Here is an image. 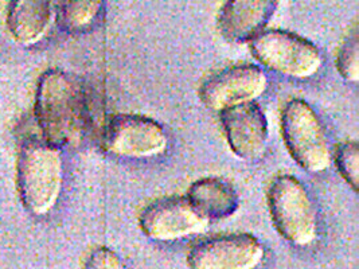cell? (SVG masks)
<instances>
[{
	"mask_svg": "<svg viewBox=\"0 0 359 269\" xmlns=\"http://www.w3.org/2000/svg\"><path fill=\"white\" fill-rule=\"evenodd\" d=\"M268 78L256 65H236L215 73L201 86L202 102L212 111L255 101L266 90Z\"/></svg>",
	"mask_w": 359,
	"mask_h": 269,
	"instance_id": "cell-9",
	"label": "cell"
},
{
	"mask_svg": "<svg viewBox=\"0 0 359 269\" xmlns=\"http://www.w3.org/2000/svg\"><path fill=\"white\" fill-rule=\"evenodd\" d=\"M83 269H128L117 253L107 247H98L89 253Z\"/></svg>",
	"mask_w": 359,
	"mask_h": 269,
	"instance_id": "cell-17",
	"label": "cell"
},
{
	"mask_svg": "<svg viewBox=\"0 0 359 269\" xmlns=\"http://www.w3.org/2000/svg\"><path fill=\"white\" fill-rule=\"evenodd\" d=\"M34 116L42 140L60 150L79 144L89 134L85 89L60 69L39 77Z\"/></svg>",
	"mask_w": 359,
	"mask_h": 269,
	"instance_id": "cell-1",
	"label": "cell"
},
{
	"mask_svg": "<svg viewBox=\"0 0 359 269\" xmlns=\"http://www.w3.org/2000/svg\"><path fill=\"white\" fill-rule=\"evenodd\" d=\"M271 219L280 235L294 247L318 238V217L304 185L292 175L276 177L268 190Z\"/></svg>",
	"mask_w": 359,
	"mask_h": 269,
	"instance_id": "cell-3",
	"label": "cell"
},
{
	"mask_svg": "<svg viewBox=\"0 0 359 269\" xmlns=\"http://www.w3.org/2000/svg\"><path fill=\"white\" fill-rule=\"evenodd\" d=\"M253 57L280 74L310 78L323 64L319 49L306 38L284 30H266L250 41Z\"/></svg>",
	"mask_w": 359,
	"mask_h": 269,
	"instance_id": "cell-5",
	"label": "cell"
},
{
	"mask_svg": "<svg viewBox=\"0 0 359 269\" xmlns=\"http://www.w3.org/2000/svg\"><path fill=\"white\" fill-rule=\"evenodd\" d=\"M210 221L201 216L186 197H165L143 209L139 225L148 238L174 241L206 230Z\"/></svg>",
	"mask_w": 359,
	"mask_h": 269,
	"instance_id": "cell-7",
	"label": "cell"
},
{
	"mask_svg": "<svg viewBox=\"0 0 359 269\" xmlns=\"http://www.w3.org/2000/svg\"><path fill=\"white\" fill-rule=\"evenodd\" d=\"M265 251L255 235H221L201 241L189 252L191 269H256Z\"/></svg>",
	"mask_w": 359,
	"mask_h": 269,
	"instance_id": "cell-8",
	"label": "cell"
},
{
	"mask_svg": "<svg viewBox=\"0 0 359 269\" xmlns=\"http://www.w3.org/2000/svg\"><path fill=\"white\" fill-rule=\"evenodd\" d=\"M53 22L50 0H10L7 8V29L22 46H33L49 32Z\"/></svg>",
	"mask_w": 359,
	"mask_h": 269,
	"instance_id": "cell-12",
	"label": "cell"
},
{
	"mask_svg": "<svg viewBox=\"0 0 359 269\" xmlns=\"http://www.w3.org/2000/svg\"><path fill=\"white\" fill-rule=\"evenodd\" d=\"M335 163L343 179L354 191L359 187V147L354 140H346L337 147Z\"/></svg>",
	"mask_w": 359,
	"mask_h": 269,
	"instance_id": "cell-16",
	"label": "cell"
},
{
	"mask_svg": "<svg viewBox=\"0 0 359 269\" xmlns=\"http://www.w3.org/2000/svg\"><path fill=\"white\" fill-rule=\"evenodd\" d=\"M186 198L201 216L209 221L228 219L240 206L237 191L225 181L214 177L201 178L191 184Z\"/></svg>",
	"mask_w": 359,
	"mask_h": 269,
	"instance_id": "cell-13",
	"label": "cell"
},
{
	"mask_svg": "<svg viewBox=\"0 0 359 269\" xmlns=\"http://www.w3.org/2000/svg\"><path fill=\"white\" fill-rule=\"evenodd\" d=\"M337 70L343 80L348 83H358L359 80V42L358 34L354 29L343 41L337 55Z\"/></svg>",
	"mask_w": 359,
	"mask_h": 269,
	"instance_id": "cell-15",
	"label": "cell"
},
{
	"mask_svg": "<svg viewBox=\"0 0 359 269\" xmlns=\"http://www.w3.org/2000/svg\"><path fill=\"white\" fill-rule=\"evenodd\" d=\"M105 0H60V20L69 33H83L92 29L101 15Z\"/></svg>",
	"mask_w": 359,
	"mask_h": 269,
	"instance_id": "cell-14",
	"label": "cell"
},
{
	"mask_svg": "<svg viewBox=\"0 0 359 269\" xmlns=\"http://www.w3.org/2000/svg\"><path fill=\"white\" fill-rule=\"evenodd\" d=\"M97 139L104 151L131 159L162 155L168 146L167 134L158 121L132 113L107 120Z\"/></svg>",
	"mask_w": 359,
	"mask_h": 269,
	"instance_id": "cell-6",
	"label": "cell"
},
{
	"mask_svg": "<svg viewBox=\"0 0 359 269\" xmlns=\"http://www.w3.org/2000/svg\"><path fill=\"white\" fill-rule=\"evenodd\" d=\"M278 7V0H226L217 19L218 32L231 43L250 42L265 32Z\"/></svg>",
	"mask_w": 359,
	"mask_h": 269,
	"instance_id": "cell-11",
	"label": "cell"
},
{
	"mask_svg": "<svg viewBox=\"0 0 359 269\" xmlns=\"http://www.w3.org/2000/svg\"><path fill=\"white\" fill-rule=\"evenodd\" d=\"M221 123L229 147L245 160L264 156L268 146V120L255 101L237 104L221 111Z\"/></svg>",
	"mask_w": 359,
	"mask_h": 269,
	"instance_id": "cell-10",
	"label": "cell"
},
{
	"mask_svg": "<svg viewBox=\"0 0 359 269\" xmlns=\"http://www.w3.org/2000/svg\"><path fill=\"white\" fill-rule=\"evenodd\" d=\"M281 134L287 150L303 170L316 174L331 166L326 128L309 102H287L281 112Z\"/></svg>",
	"mask_w": 359,
	"mask_h": 269,
	"instance_id": "cell-4",
	"label": "cell"
},
{
	"mask_svg": "<svg viewBox=\"0 0 359 269\" xmlns=\"http://www.w3.org/2000/svg\"><path fill=\"white\" fill-rule=\"evenodd\" d=\"M18 193L25 209L34 216L49 214L64 185L61 150L42 139H30L20 147L17 163Z\"/></svg>",
	"mask_w": 359,
	"mask_h": 269,
	"instance_id": "cell-2",
	"label": "cell"
}]
</instances>
